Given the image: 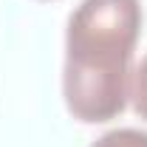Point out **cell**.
<instances>
[{
    "label": "cell",
    "mask_w": 147,
    "mask_h": 147,
    "mask_svg": "<svg viewBox=\"0 0 147 147\" xmlns=\"http://www.w3.org/2000/svg\"><path fill=\"white\" fill-rule=\"evenodd\" d=\"M139 0H82L68 17L62 99L74 119L99 125L127 108L133 51L142 34Z\"/></svg>",
    "instance_id": "cell-1"
},
{
    "label": "cell",
    "mask_w": 147,
    "mask_h": 147,
    "mask_svg": "<svg viewBox=\"0 0 147 147\" xmlns=\"http://www.w3.org/2000/svg\"><path fill=\"white\" fill-rule=\"evenodd\" d=\"M91 147H147V130L139 127H116L99 136Z\"/></svg>",
    "instance_id": "cell-2"
},
{
    "label": "cell",
    "mask_w": 147,
    "mask_h": 147,
    "mask_svg": "<svg viewBox=\"0 0 147 147\" xmlns=\"http://www.w3.org/2000/svg\"><path fill=\"white\" fill-rule=\"evenodd\" d=\"M130 99H133V110L147 122V57L136 65L133 79H130Z\"/></svg>",
    "instance_id": "cell-3"
}]
</instances>
